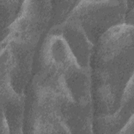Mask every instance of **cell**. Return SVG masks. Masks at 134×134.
Segmentation results:
<instances>
[{
    "mask_svg": "<svg viewBox=\"0 0 134 134\" xmlns=\"http://www.w3.org/2000/svg\"><path fill=\"white\" fill-rule=\"evenodd\" d=\"M52 15L51 20L52 26L59 25L65 21L79 1H51Z\"/></svg>",
    "mask_w": 134,
    "mask_h": 134,
    "instance_id": "8fae6325",
    "label": "cell"
},
{
    "mask_svg": "<svg viewBox=\"0 0 134 134\" xmlns=\"http://www.w3.org/2000/svg\"><path fill=\"white\" fill-rule=\"evenodd\" d=\"M127 1H79L67 19L77 23L94 46L109 29L125 24Z\"/></svg>",
    "mask_w": 134,
    "mask_h": 134,
    "instance_id": "7a4b0ae2",
    "label": "cell"
},
{
    "mask_svg": "<svg viewBox=\"0 0 134 134\" xmlns=\"http://www.w3.org/2000/svg\"><path fill=\"white\" fill-rule=\"evenodd\" d=\"M0 133H10V130L6 119L3 114L1 111V129Z\"/></svg>",
    "mask_w": 134,
    "mask_h": 134,
    "instance_id": "4fadbf2b",
    "label": "cell"
},
{
    "mask_svg": "<svg viewBox=\"0 0 134 134\" xmlns=\"http://www.w3.org/2000/svg\"><path fill=\"white\" fill-rule=\"evenodd\" d=\"M133 115V77L128 83L124 92L120 105L111 116L95 123L93 130L98 133H118Z\"/></svg>",
    "mask_w": 134,
    "mask_h": 134,
    "instance_id": "9c48e42d",
    "label": "cell"
},
{
    "mask_svg": "<svg viewBox=\"0 0 134 134\" xmlns=\"http://www.w3.org/2000/svg\"><path fill=\"white\" fill-rule=\"evenodd\" d=\"M118 133L134 134V119L133 115L131 116L125 125L120 130Z\"/></svg>",
    "mask_w": 134,
    "mask_h": 134,
    "instance_id": "7c38bea8",
    "label": "cell"
},
{
    "mask_svg": "<svg viewBox=\"0 0 134 134\" xmlns=\"http://www.w3.org/2000/svg\"><path fill=\"white\" fill-rule=\"evenodd\" d=\"M37 44L14 37L1 42V76L14 91L26 98Z\"/></svg>",
    "mask_w": 134,
    "mask_h": 134,
    "instance_id": "3957f363",
    "label": "cell"
},
{
    "mask_svg": "<svg viewBox=\"0 0 134 134\" xmlns=\"http://www.w3.org/2000/svg\"><path fill=\"white\" fill-rule=\"evenodd\" d=\"M1 111L7 122L10 133H23L26 98L19 96L8 82L0 79Z\"/></svg>",
    "mask_w": 134,
    "mask_h": 134,
    "instance_id": "ba28073f",
    "label": "cell"
},
{
    "mask_svg": "<svg viewBox=\"0 0 134 134\" xmlns=\"http://www.w3.org/2000/svg\"><path fill=\"white\" fill-rule=\"evenodd\" d=\"M70 133H93V107L74 102L63 92L34 81Z\"/></svg>",
    "mask_w": 134,
    "mask_h": 134,
    "instance_id": "277c9868",
    "label": "cell"
},
{
    "mask_svg": "<svg viewBox=\"0 0 134 134\" xmlns=\"http://www.w3.org/2000/svg\"><path fill=\"white\" fill-rule=\"evenodd\" d=\"M51 27L55 28L61 34L78 65L83 69L91 71L94 46L80 25L75 21L67 19L63 23Z\"/></svg>",
    "mask_w": 134,
    "mask_h": 134,
    "instance_id": "52a82bcc",
    "label": "cell"
},
{
    "mask_svg": "<svg viewBox=\"0 0 134 134\" xmlns=\"http://www.w3.org/2000/svg\"><path fill=\"white\" fill-rule=\"evenodd\" d=\"M133 25L105 32L94 46L91 62L93 124L113 115L133 77Z\"/></svg>",
    "mask_w": 134,
    "mask_h": 134,
    "instance_id": "6da1fadb",
    "label": "cell"
},
{
    "mask_svg": "<svg viewBox=\"0 0 134 134\" xmlns=\"http://www.w3.org/2000/svg\"><path fill=\"white\" fill-rule=\"evenodd\" d=\"M52 15L51 1H24L21 13L9 28L7 37L38 44L50 25Z\"/></svg>",
    "mask_w": 134,
    "mask_h": 134,
    "instance_id": "5b68a950",
    "label": "cell"
},
{
    "mask_svg": "<svg viewBox=\"0 0 134 134\" xmlns=\"http://www.w3.org/2000/svg\"><path fill=\"white\" fill-rule=\"evenodd\" d=\"M57 87L74 102L86 106H93L91 71L74 64L58 78Z\"/></svg>",
    "mask_w": 134,
    "mask_h": 134,
    "instance_id": "8992f818",
    "label": "cell"
},
{
    "mask_svg": "<svg viewBox=\"0 0 134 134\" xmlns=\"http://www.w3.org/2000/svg\"><path fill=\"white\" fill-rule=\"evenodd\" d=\"M24 1H1V41L6 38L9 29L19 17Z\"/></svg>",
    "mask_w": 134,
    "mask_h": 134,
    "instance_id": "30bf717a",
    "label": "cell"
}]
</instances>
